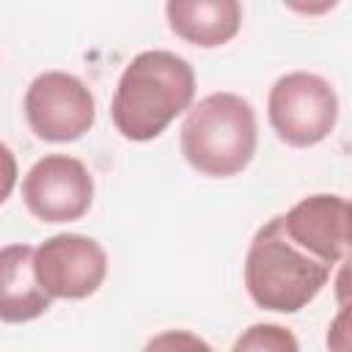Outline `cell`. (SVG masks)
Listing matches in <instances>:
<instances>
[{"label": "cell", "mask_w": 352, "mask_h": 352, "mask_svg": "<svg viewBox=\"0 0 352 352\" xmlns=\"http://www.w3.org/2000/svg\"><path fill=\"white\" fill-rule=\"evenodd\" d=\"M330 267L302 250L283 228V217L267 220L245 256V289L264 311L297 314L327 283Z\"/></svg>", "instance_id": "7a4b0ae2"}, {"label": "cell", "mask_w": 352, "mask_h": 352, "mask_svg": "<svg viewBox=\"0 0 352 352\" xmlns=\"http://www.w3.org/2000/svg\"><path fill=\"white\" fill-rule=\"evenodd\" d=\"M170 30L195 47L228 44L242 25V6L236 0H170L165 6Z\"/></svg>", "instance_id": "30bf717a"}, {"label": "cell", "mask_w": 352, "mask_h": 352, "mask_svg": "<svg viewBox=\"0 0 352 352\" xmlns=\"http://www.w3.org/2000/svg\"><path fill=\"white\" fill-rule=\"evenodd\" d=\"M280 217L286 234L327 267L352 256V201L319 192L297 201Z\"/></svg>", "instance_id": "ba28073f"}, {"label": "cell", "mask_w": 352, "mask_h": 352, "mask_svg": "<svg viewBox=\"0 0 352 352\" xmlns=\"http://www.w3.org/2000/svg\"><path fill=\"white\" fill-rule=\"evenodd\" d=\"M231 352H300V344L294 333L283 324L258 322L242 330V336L234 341Z\"/></svg>", "instance_id": "7c38bea8"}, {"label": "cell", "mask_w": 352, "mask_h": 352, "mask_svg": "<svg viewBox=\"0 0 352 352\" xmlns=\"http://www.w3.org/2000/svg\"><path fill=\"white\" fill-rule=\"evenodd\" d=\"M25 118L36 138L69 143L94 126L96 102L80 77L69 72H44L25 91Z\"/></svg>", "instance_id": "5b68a950"}, {"label": "cell", "mask_w": 352, "mask_h": 352, "mask_svg": "<svg viewBox=\"0 0 352 352\" xmlns=\"http://www.w3.org/2000/svg\"><path fill=\"white\" fill-rule=\"evenodd\" d=\"M22 201L41 223L80 220L94 204V176L69 154H47L22 179Z\"/></svg>", "instance_id": "8992f818"}, {"label": "cell", "mask_w": 352, "mask_h": 352, "mask_svg": "<svg viewBox=\"0 0 352 352\" xmlns=\"http://www.w3.org/2000/svg\"><path fill=\"white\" fill-rule=\"evenodd\" d=\"M182 154L204 176H234L256 154V113L236 94L217 91L187 110L182 124Z\"/></svg>", "instance_id": "3957f363"}, {"label": "cell", "mask_w": 352, "mask_h": 352, "mask_svg": "<svg viewBox=\"0 0 352 352\" xmlns=\"http://www.w3.org/2000/svg\"><path fill=\"white\" fill-rule=\"evenodd\" d=\"M52 297L36 278V248L6 245L0 250V319L8 324L30 322L47 314Z\"/></svg>", "instance_id": "9c48e42d"}, {"label": "cell", "mask_w": 352, "mask_h": 352, "mask_svg": "<svg viewBox=\"0 0 352 352\" xmlns=\"http://www.w3.org/2000/svg\"><path fill=\"white\" fill-rule=\"evenodd\" d=\"M336 302H338V314L327 327L324 344H327V352H352V256L344 258L338 267Z\"/></svg>", "instance_id": "8fae6325"}, {"label": "cell", "mask_w": 352, "mask_h": 352, "mask_svg": "<svg viewBox=\"0 0 352 352\" xmlns=\"http://www.w3.org/2000/svg\"><path fill=\"white\" fill-rule=\"evenodd\" d=\"M272 132L294 148L322 143L338 121V96L333 85L314 72H292L275 80L267 99Z\"/></svg>", "instance_id": "277c9868"}, {"label": "cell", "mask_w": 352, "mask_h": 352, "mask_svg": "<svg viewBox=\"0 0 352 352\" xmlns=\"http://www.w3.org/2000/svg\"><path fill=\"white\" fill-rule=\"evenodd\" d=\"M143 352H214V349L190 330H165V333H157L143 346Z\"/></svg>", "instance_id": "4fadbf2b"}, {"label": "cell", "mask_w": 352, "mask_h": 352, "mask_svg": "<svg viewBox=\"0 0 352 352\" xmlns=\"http://www.w3.org/2000/svg\"><path fill=\"white\" fill-rule=\"evenodd\" d=\"M195 96L192 66L168 50L135 55L118 77L110 116L126 140H154L165 126L190 110Z\"/></svg>", "instance_id": "6da1fadb"}, {"label": "cell", "mask_w": 352, "mask_h": 352, "mask_svg": "<svg viewBox=\"0 0 352 352\" xmlns=\"http://www.w3.org/2000/svg\"><path fill=\"white\" fill-rule=\"evenodd\" d=\"M107 275L102 245L82 234H55L36 248V278L50 297L85 300Z\"/></svg>", "instance_id": "52a82bcc"}]
</instances>
